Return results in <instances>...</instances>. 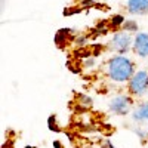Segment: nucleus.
<instances>
[{"instance_id":"obj_1","label":"nucleus","mask_w":148,"mask_h":148,"mask_svg":"<svg viewBox=\"0 0 148 148\" xmlns=\"http://www.w3.org/2000/svg\"><path fill=\"white\" fill-rule=\"evenodd\" d=\"M135 62L126 55H113L105 64V74L113 83H127L135 74Z\"/></svg>"},{"instance_id":"obj_2","label":"nucleus","mask_w":148,"mask_h":148,"mask_svg":"<svg viewBox=\"0 0 148 148\" xmlns=\"http://www.w3.org/2000/svg\"><path fill=\"white\" fill-rule=\"evenodd\" d=\"M132 45H133V37L130 33H127L125 30L116 31L113 34V37L110 39V42L107 43V46L111 51L119 55H125L129 51H132Z\"/></svg>"},{"instance_id":"obj_3","label":"nucleus","mask_w":148,"mask_h":148,"mask_svg":"<svg viewBox=\"0 0 148 148\" xmlns=\"http://www.w3.org/2000/svg\"><path fill=\"white\" fill-rule=\"evenodd\" d=\"M127 90L130 96H144L148 92V71L147 70H136L135 74L127 82Z\"/></svg>"},{"instance_id":"obj_4","label":"nucleus","mask_w":148,"mask_h":148,"mask_svg":"<svg viewBox=\"0 0 148 148\" xmlns=\"http://www.w3.org/2000/svg\"><path fill=\"white\" fill-rule=\"evenodd\" d=\"M132 105H133V99L130 98V95L120 93L110 99L108 111L114 116H126V114L132 113Z\"/></svg>"},{"instance_id":"obj_5","label":"nucleus","mask_w":148,"mask_h":148,"mask_svg":"<svg viewBox=\"0 0 148 148\" xmlns=\"http://www.w3.org/2000/svg\"><path fill=\"white\" fill-rule=\"evenodd\" d=\"M132 52L138 58H148V31H138L135 34Z\"/></svg>"},{"instance_id":"obj_6","label":"nucleus","mask_w":148,"mask_h":148,"mask_svg":"<svg viewBox=\"0 0 148 148\" xmlns=\"http://www.w3.org/2000/svg\"><path fill=\"white\" fill-rule=\"evenodd\" d=\"M126 10L130 15H147L148 14V0H127Z\"/></svg>"},{"instance_id":"obj_7","label":"nucleus","mask_w":148,"mask_h":148,"mask_svg":"<svg viewBox=\"0 0 148 148\" xmlns=\"http://www.w3.org/2000/svg\"><path fill=\"white\" fill-rule=\"evenodd\" d=\"M132 120L133 121H145L148 120V99L147 101H141L139 104H136L132 110Z\"/></svg>"},{"instance_id":"obj_8","label":"nucleus","mask_w":148,"mask_h":148,"mask_svg":"<svg viewBox=\"0 0 148 148\" xmlns=\"http://www.w3.org/2000/svg\"><path fill=\"white\" fill-rule=\"evenodd\" d=\"M121 30H125V31H127V33H135L136 34L138 31H139V27H138V22L136 21H133V19H126L125 21V24H123V27H121Z\"/></svg>"},{"instance_id":"obj_9","label":"nucleus","mask_w":148,"mask_h":148,"mask_svg":"<svg viewBox=\"0 0 148 148\" xmlns=\"http://www.w3.org/2000/svg\"><path fill=\"white\" fill-rule=\"evenodd\" d=\"M77 101H79V104L82 105V108H83V110H88V108H90V107L93 105V101H92V98H90L89 95H84V93L79 95Z\"/></svg>"},{"instance_id":"obj_10","label":"nucleus","mask_w":148,"mask_h":148,"mask_svg":"<svg viewBox=\"0 0 148 148\" xmlns=\"http://www.w3.org/2000/svg\"><path fill=\"white\" fill-rule=\"evenodd\" d=\"M82 65H83V70H92L96 67V58L95 56H86L83 61H82Z\"/></svg>"},{"instance_id":"obj_11","label":"nucleus","mask_w":148,"mask_h":148,"mask_svg":"<svg viewBox=\"0 0 148 148\" xmlns=\"http://www.w3.org/2000/svg\"><path fill=\"white\" fill-rule=\"evenodd\" d=\"M125 16L123 15H116L113 19H111V25L113 27H123V24H125Z\"/></svg>"},{"instance_id":"obj_12","label":"nucleus","mask_w":148,"mask_h":148,"mask_svg":"<svg viewBox=\"0 0 148 148\" xmlns=\"http://www.w3.org/2000/svg\"><path fill=\"white\" fill-rule=\"evenodd\" d=\"M47 126H49V129L53 130V132L59 130V126H58V121H56V117L55 116H51V117L47 119Z\"/></svg>"},{"instance_id":"obj_13","label":"nucleus","mask_w":148,"mask_h":148,"mask_svg":"<svg viewBox=\"0 0 148 148\" xmlns=\"http://www.w3.org/2000/svg\"><path fill=\"white\" fill-rule=\"evenodd\" d=\"M76 43H77L79 46H83V45L88 43V39H86V37H79V39L76 40Z\"/></svg>"},{"instance_id":"obj_14","label":"nucleus","mask_w":148,"mask_h":148,"mask_svg":"<svg viewBox=\"0 0 148 148\" xmlns=\"http://www.w3.org/2000/svg\"><path fill=\"white\" fill-rule=\"evenodd\" d=\"M135 133H136L141 139H144V138H145V135H144L145 132H144V130H141V129H135Z\"/></svg>"},{"instance_id":"obj_15","label":"nucleus","mask_w":148,"mask_h":148,"mask_svg":"<svg viewBox=\"0 0 148 148\" xmlns=\"http://www.w3.org/2000/svg\"><path fill=\"white\" fill-rule=\"evenodd\" d=\"M53 145H55V148H61V142H59V141H55Z\"/></svg>"},{"instance_id":"obj_16","label":"nucleus","mask_w":148,"mask_h":148,"mask_svg":"<svg viewBox=\"0 0 148 148\" xmlns=\"http://www.w3.org/2000/svg\"><path fill=\"white\" fill-rule=\"evenodd\" d=\"M147 121H148V120H147Z\"/></svg>"}]
</instances>
